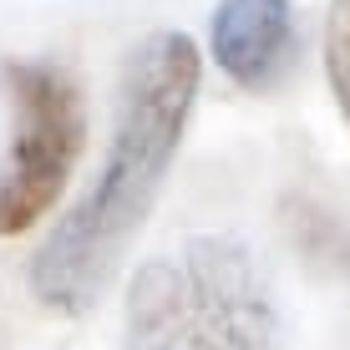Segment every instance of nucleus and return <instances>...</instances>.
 <instances>
[{"mask_svg": "<svg viewBox=\"0 0 350 350\" xmlns=\"http://www.w3.org/2000/svg\"><path fill=\"white\" fill-rule=\"evenodd\" d=\"M280 310L259 259L228 234H198L137 269L122 350H274Z\"/></svg>", "mask_w": 350, "mask_h": 350, "instance_id": "2", "label": "nucleus"}, {"mask_svg": "<svg viewBox=\"0 0 350 350\" xmlns=\"http://www.w3.org/2000/svg\"><path fill=\"white\" fill-rule=\"evenodd\" d=\"M284 228H289V239H295V249L315 264V269L350 280V224L335 208H325L320 198H305V193H299V198L284 203Z\"/></svg>", "mask_w": 350, "mask_h": 350, "instance_id": "5", "label": "nucleus"}, {"mask_svg": "<svg viewBox=\"0 0 350 350\" xmlns=\"http://www.w3.org/2000/svg\"><path fill=\"white\" fill-rule=\"evenodd\" d=\"M325 77L350 122V0H330V21H325Z\"/></svg>", "mask_w": 350, "mask_h": 350, "instance_id": "6", "label": "nucleus"}, {"mask_svg": "<svg viewBox=\"0 0 350 350\" xmlns=\"http://www.w3.org/2000/svg\"><path fill=\"white\" fill-rule=\"evenodd\" d=\"M10 102H16V142L0 163V239L26 234L66 188L81 158L87 112L81 92L51 62H10Z\"/></svg>", "mask_w": 350, "mask_h": 350, "instance_id": "3", "label": "nucleus"}, {"mask_svg": "<svg viewBox=\"0 0 350 350\" xmlns=\"http://www.w3.org/2000/svg\"><path fill=\"white\" fill-rule=\"evenodd\" d=\"M198 77L203 62L188 31H158L132 51L107 167L31 259V289L41 305L62 315L96 305L167 178L198 96Z\"/></svg>", "mask_w": 350, "mask_h": 350, "instance_id": "1", "label": "nucleus"}, {"mask_svg": "<svg viewBox=\"0 0 350 350\" xmlns=\"http://www.w3.org/2000/svg\"><path fill=\"white\" fill-rule=\"evenodd\" d=\"M213 62L234 87L274 92L295 71L299 21L289 0H219L208 26Z\"/></svg>", "mask_w": 350, "mask_h": 350, "instance_id": "4", "label": "nucleus"}]
</instances>
